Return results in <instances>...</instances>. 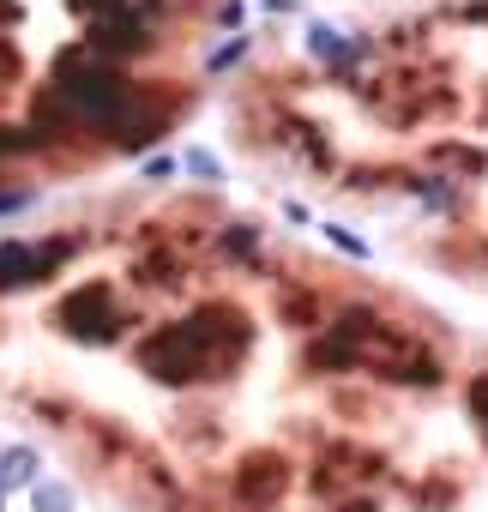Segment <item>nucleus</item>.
I'll list each match as a JSON object with an SVG mask.
<instances>
[{
	"label": "nucleus",
	"instance_id": "nucleus-4",
	"mask_svg": "<svg viewBox=\"0 0 488 512\" xmlns=\"http://www.w3.org/2000/svg\"><path fill=\"white\" fill-rule=\"evenodd\" d=\"M314 55L338 67V61H350V37H338V31H326V25H320V31H314Z\"/></svg>",
	"mask_w": 488,
	"mask_h": 512
},
{
	"label": "nucleus",
	"instance_id": "nucleus-2",
	"mask_svg": "<svg viewBox=\"0 0 488 512\" xmlns=\"http://www.w3.org/2000/svg\"><path fill=\"white\" fill-rule=\"evenodd\" d=\"M43 476V458L37 446H0V494H19Z\"/></svg>",
	"mask_w": 488,
	"mask_h": 512
},
{
	"label": "nucleus",
	"instance_id": "nucleus-3",
	"mask_svg": "<svg viewBox=\"0 0 488 512\" xmlns=\"http://www.w3.org/2000/svg\"><path fill=\"white\" fill-rule=\"evenodd\" d=\"M25 494H31V512H79V494H73V482H61V476H37Z\"/></svg>",
	"mask_w": 488,
	"mask_h": 512
},
{
	"label": "nucleus",
	"instance_id": "nucleus-1",
	"mask_svg": "<svg viewBox=\"0 0 488 512\" xmlns=\"http://www.w3.org/2000/svg\"><path fill=\"white\" fill-rule=\"evenodd\" d=\"M55 260L49 247H31V241H7L0 247V284H31V278H43V266Z\"/></svg>",
	"mask_w": 488,
	"mask_h": 512
},
{
	"label": "nucleus",
	"instance_id": "nucleus-7",
	"mask_svg": "<svg viewBox=\"0 0 488 512\" xmlns=\"http://www.w3.org/2000/svg\"><path fill=\"white\" fill-rule=\"evenodd\" d=\"M31 205V193H0V211H25Z\"/></svg>",
	"mask_w": 488,
	"mask_h": 512
},
{
	"label": "nucleus",
	"instance_id": "nucleus-6",
	"mask_svg": "<svg viewBox=\"0 0 488 512\" xmlns=\"http://www.w3.org/2000/svg\"><path fill=\"white\" fill-rule=\"evenodd\" d=\"M241 55H248V37H235V43H223V49L211 55V67H229V61H241Z\"/></svg>",
	"mask_w": 488,
	"mask_h": 512
},
{
	"label": "nucleus",
	"instance_id": "nucleus-5",
	"mask_svg": "<svg viewBox=\"0 0 488 512\" xmlns=\"http://www.w3.org/2000/svg\"><path fill=\"white\" fill-rule=\"evenodd\" d=\"M187 175H199L205 187H217V181H223V169H217V157H211V151H187Z\"/></svg>",
	"mask_w": 488,
	"mask_h": 512
}]
</instances>
